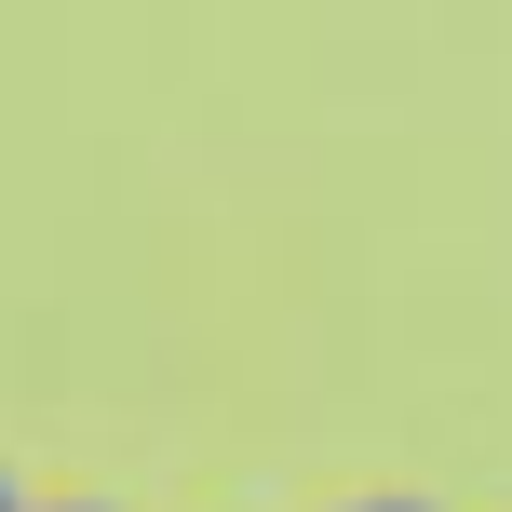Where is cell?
Here are the masks:
<instances>
[{
	"label": "cell",
	"mask_w": 512,
	"mask_h": 512,
	"mask_svg": "<svg viewBox=\"0 0 512 512\" xmlns=\"http://www.w3.org/2000/svg\"><path fill=\"white\" fill-rule=\"evenodd\" d=\"M391 512H405V499H391Z\"/></svg>",
	"instance_id": "obj_2"
},
{
	"label": "cell",
	"mask_w": 512,
	"mask_h": 512,
	"mask_svg": "<svg viewBox=\"0 0 512 512\" xmlns=\"http://www.w3.org/2000/svg\"><path fill=\"white\" fill-rule=\"evenodd\" d=\"M0 512H14V499H0Z\"/></svg>",
	"instance_id": "obj_1"
}]
</instances>
